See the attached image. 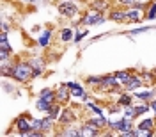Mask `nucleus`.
<instances>
[{"mask_svg":"<svg viewBox=\"0 0 156 137\" xmlns=\"http://www.w3.org/2000/svg\"><path fill=\"white\" fill-rule=\"evenodd\" d=\"M11 73H13V77L18 78V80H27L30 77V73H32V66L30 64H18V66L13 68Z\"/></svg>","mask_w":156,"mask_h":137,"instance_id":"nucleus-1","label":"nucleus"},{"mask_svg":"<svg viewBox=\"0 0 156 137\" xmlns=\"http://www.w3.org/2000/svg\"><path fill=\"white\" fill-rule=\"evenodd\" d=\"M58 11L64 13L66 16H73V14H76V7H75L73 4H69V2H62V4L58 5Z\"/></svg>","mask_w":156,"mask_h":137,"instance_id":"nucleus-2","label":"nucleus"},{"mask_svg":"<svg viewBox=\"0 0 156 137\" xmlns=\"http://www.w3.org/2000/svg\"><path fill=\"white\" fill-rule=\"evenodd\" d=\"M112 126L117 128V130H121V132H131L130 128H131V125L128 123V119H124V121H114L112 123Z\"/></svg>","mask_w":156,"mask_h":137,"instance_id":"nucleus-3","label":"nucleus"},{"mask_svg":"<svg viewBox=\"0 0 156 137\" xmlns=\"http://www.w3.org/2000/svg\"><path fill=\"white\" fill-rule=\"evenodd\" d=\"M18 128H20V132H21V134H25V135H27V134H30L32 125H30V123H27V119H23V117H21V119L18 121Z\"/></svg>","mask_w":156,"mask_h":137,"instance_id":"nucleus-4","label":"nucleus"},{"mask_svg":"<svg viewBox=\"0 0 156 137\" xmlns=\"http://www.w3.org/2000/svg\"><path fill=\"white\" fill-rule=\"evenodd\" d=\"M68 87L71 89V93H73L75 96H83V91H82V87H80L78 84H68Z\"/></svg>","mask_w":156,"mask_h":137,"instance_id":"nucleus-5","label":"nucleus"},{"mask_svg":"<svg viewBox=\"0 0 156 137\" xmlns=\"http://www.w3.org/2000/svg\"><path fill=\"white\" fill-rule=\"evenodd\" d=\"M96 21H103L101 14H92V16H85L83 23H96Z\"/></svg>","mask_w":156,"mask_h":137,"instance_id":"nucleus-6","label":"nucleus"},{"mask_svg":"<svg viewBox=\"0 0 156 137\" xmlns=\"http://www.w3.org/2000/svg\"><path fill=\"white\" fill-rule=\"evenodd\" d=\"M126 86H128L130 89H136V87L140 86V80H138V78H135V77H131L128 82H126Z\"/></svg>","mask_w":156,"mask_h":137,"instance_id":"nucleus-7","label":"nucleus"},{"mask_svg":"<svg viewBox=\"0 0 156 137\" xmlns=\"http://www.w3.org/2000/svg\"><path fill=\"white\" fill-rule=\"evenodd\" d=\"M38 109L39 111H48V109H50V101H46L44 98H41L38 101Z\"/></svg>","mask_w":156,"mask_h":137,"instance_id":"nucleus-8","label":"nucleus"},{"mask_svg":"<svg viewBox=\"0 0 156 137\" xmlns=\"http://www.w3.org/2000/svg\"><path fill=\"white\" fill-rule=\"evenodd\" d=\"M151 128H153V121L151 119H146V121L140 123V130H149L151 132Z\"/></svg>","mask_w":156,"mask_h":137,"instance_id":"nucleus-9","label":"nucleus"},{"mask_svg":"<svg viewBox=\"0 0 156 137\" xmlns=\"http://www.w3.org/2000/svg\"><path fill=\"white\" fill-rule=\"evenodd\" d=\"M116 77H117V80H121V82H124V84H126V82L131 78V75H128V73H124V71H119Z\"/></svg>","mask_w":156,"mask_h":137,"instance_id":"nucleus-10","label":"nucleus"},{"mask_svg":"<svg viewBox=\"0 0 156 137\" xmlns=\"http://www.w3.org/2000/svg\"><path fill=\"white\" fill-rule=\"evenodd\" d=\"M101 84H106V86H117V77L101 78Z\"/></svg>","mask_w":156,"mask_h":137,"instance_id":"nucleus-11","label":"nucleus"},{"mask_svg":"<svg viewBox=\"0 0 156 137\" xmlns=\"http://www.w3.org/2000/svg\"><path fill=\"white\" fill-rule=\"evenodd\" d=\"M48 39H50V30H46V32L41 36V39H39V45H41V46H46V45H48Z\"/></svg>","mask_w":156,"mask_h":137,"instance_id":"nucleus-12","label":"nucleus"},{"mask_svg":"<svg viewBox=\"0 0 156 137\" xmlns=\"http://www.w3.org/2000/svg\"><path fill=\"white\" fill-rule=\"evenodd\" d=\"M58 100H68V86H62L58 89Z\"/></svg>","mask_w":156,"mask_h":137,"instance_id":"nucleus-13","label":"nucleus"},{"mask_svg":"<svg viewBox=\"0 0 156 137\" xmlns=\"http://www.w3.org/2000/svg\"><path fill=\"white\" fill-rule=\"evenodd\" d=\"M138 14H140V13H138V11H130V13H128V14H126V18H128V20H131V21H136V20L140 18V16H138Z\"/></svg>","mask_w":156,"mask_h":137,"instance_id":"nucleus-14","label":"nucleus"},{"mask_svg":"<svg viewBox=\"0 0 156 137\" xmlns=\"http://www.w3.org/2000/svg\"><path fill=\"white\" fill-rule=\"evenodd\" d=\"M136 116V112H135V109H126V112H124V119H131V117H135Z\"/></svg>","mask_w":156,"mask_h":137,"instance_id":"nucleus-15","label":"nucleus"},{"mask_svg":"<svg viewBox=\"0 0 156 137\" xmlns=\"http://www.w3.org/2000/svg\"><path fill=\"white\" fill-rule=\"evenodd\" d=\"M0 46H2V50H7V52H9V45H7L5 34H2V38H0Z\"/></svg>","mask_w":156,"mask_h":137,"instance_id":"nucleus-16","label":"nucleus"},{"mask_svg":"<svg viewBox=\"0 0 156 137\" xmlns=\"http://www.w3.org/2000/svg\"><path fill=\"white\" fill-rule=\"evenodd\" d=\"M80 135H96V128H83Z\"/></svg>","mask_w":156,"mask_h":137,"instance_id":"nucleus-17","label":"nucleus"},{"mask_svg":"<svg viewBox=\"0 0 156 137\" xmlns=\"http://www.w3.org/2000/svg\"><path fill=\"white\" fill-rule=\"evenodd\" d=\"M101 125H105V117H99V119H94L89 123V126H101Z\"/></svg>","mask_w":156,"mask_h":137,"instance_id":"nucleus-18","label":"nucleus"},{"mask_svg":"<svg viewBox=\"0 0 156 137\" xmlns=\"http://www.w3.org/2000/svg\"><path fill=\"white\" fill-rule=\"evenodd\" d=\"M126 18V14L124 13H119V11H116V13H112V20H117V21H121V20Z\"/></svg>","mask_w":156,"mask_h":137,"instance_id":"nucleus-19","label":"nucleus"},{"mask_svg":"<svg viewBox=\"0 0 156 137\" xmlns=\"http://www.w3.org/2000/svg\"><path fill=\"white\" fill-rule=\"evenodd\" d=\"M50 117L52 119L58 117V107H50Z\"/></svg>","mask_w":156,"mask_h":137,"instance_id":"nucleus-20","label":"nucleus"},{"mask_svg":"<svg viewBox=\"0 0 156 137\" xmlns=\"http://www.w3.org/2000/svg\"><path fill=\"white\" fill-rule=\"evenodd\" d=\"M30 125H32L34 130H43V119H41V121H32Z\"/></svg>","mask_w":156,"mask_h":137,"instance_id":"nucleus-21","label":"nucleus"},{"mask_svg":"<svg viewBox=\"0 0 156 137\" xmlns=\"http://www.w3.org/2000/svg\"><path fill=\"white\" fill-rule=\"evenodd\" d=\"M50 126H52V117L43 119V130H46V128H50Z\"/></svg>","mask_w":156,"mask_h":137,"instance_id":"nucleus-22","label":"nucleus"},{"mask_svg":"<svg viewBox=\"0 0 156 137\" xmlns=\"http://www.w3.org/2000/svg\"><path fill=\"white\" fill-rule=\"evenodd\" d=\"M0 59H2V61H7V59H9V52H7V50H0Z\"/></svg>","mask_w":156,"mask_h":137,"instance_id":"nucleus-23","label":"nucleus"},{"mask_svg":"<svg viewBox=\"0 0 156 137\" xmlns=\"http://www.w3.org/2000/svg\"><path fill=\"white\" fill-rule=\"evenodd\" d=\"M146 111H147V105H140V107H136L135 109L136 114H142V112H146Z\"/></svg>","mask_w":156,"mask_h":137,"instance_id":"nucleus-24","label":"nucleus"},{"mask_svg":"<svg viewBox=\"0 0 156 137\" xmlns=\"http://www.w3.org/2000/svg\"><path fill=\"white\" fill-rule=\"evenodd\" d=\"M69 38H71V30L68 29V30H64V32H62V39H64V41H68Z\"/></svg>","mask_w":156,"mask_h":137,"instance_id":"nucleus-25","label":"nucleus"},{"mask_svg":"<svg viewBox=\"0 0 156 137\" xmlns=\"http://www.w3.org/2000/svg\"><path fill=\"white\" fill-rule=\"evenodd\" d=\"M147 16H149L151 20L156 16V5H153V7H151V11H149V14H147Z\"/></svg>","mask_w":156,"mask_h":137,"instance_id":"nucleus-26","label":"nucleus"},{"mask_svg":"<svg viewBox=\"0 0 156 137\" xmlns=\"http://www.w3.org/2000/svg\"><path fill=\"white\" fill-rule=\"evenodd\" d=\"M105 5H106L105 2H94V7H96V9H103Z\"/></svg>","mask_w":156,"mask_h":137,"instance_id":"nucleus-27","label":"nucleus"},{"mask_svg":"<svg viewBox=\"0 0 156 137\" xmlns=\"http://www.w3.org/2000/svg\"><path fill=\"white\" fill-rule=\"evenodd\" d=\"M121 101H122L124 105H128V103L131 101V98H130V96H122V98H121Z\"/></svg>","mask_w":156,"mask_h":137,"instance_id":"nucleus-28","label":"nucleus"},{"mask_svg":"<svg viewBox=\"0 0 156 137\" xmlns=\"http://www.w3.org/2000/svg\"><path fill=\"white\" fill-rule=\"evenodd\" d=\"M121 4H126V5H133L135 4V0H119Z\"/></svg>","mask_w":156,"mask_h":137,"instance_id":"nucleus-29","label":"nucleus"},{"mask_svg":"<svg viewBox=\"0 0 156 137\" xmlns=\"http://www.w3.org/2000/svg\"><path fill=\"white\" fill-rule=\"evenodd\" d=\"M80 132H75V130H68V132H64V135H78Z\"/></svg>","mask_w":156,"mask_h":137,"instance_id":"nucleus-30","label":"nucleus"},{"mask_svg":"<svg viewBox=\"0 0 156 137\" xmlns=\"http://www.w3.org/2000/svg\"><path fill=\"white\" fill-rule=\"evenodd\" d=\"M66 116H62V121H69L71 119V112H64Z\"/></svg>","mask_w":156,"mask_h":137,"instance_id":"nucleus-31","label":"nucleus"},{"mask_svg":"<svg viewBox=\"0 0 156 137\" xmlns=\"http://www.w3.org/2000/svg\"><path fill=\"white\" fill-rule=\"evenodd\" d=\"M89 107H91V109H92V111H94V112H98V114H99V116H101V111H99V109H98V107H94V105H92V103H89Z\"/></svg>","mask_w":156,"mask_h":137,"instance_id":"nucleus-32","label":"nucleus"},{"mask_svg":"<svg viewBox=\"0 0 156 137\" xmlns=\"http://www.w3.org/2000/svg\"><path fill=\"white\" fill-rule=\"evenodd\" d=\"M151 93H138V98H149Z\"/></svg>","mask_w":156,"mask_h":137,"instance_id":"nucleus-33","label":"nucleus"},{"mask_svg":"<svg viewBox=\"0 0 156 137\" xmlns=\"http://www.w3.org/2000/svg\"><path fill=\"white\" fill-rule=\"evenodd\" d=\"M153 109H154V111H156V100H154V101H153Z\"/></svg>","mask_w":156,"mask_h":137,"instance_id":"nucleus-34","label":"nucleus"}]
</instances>
